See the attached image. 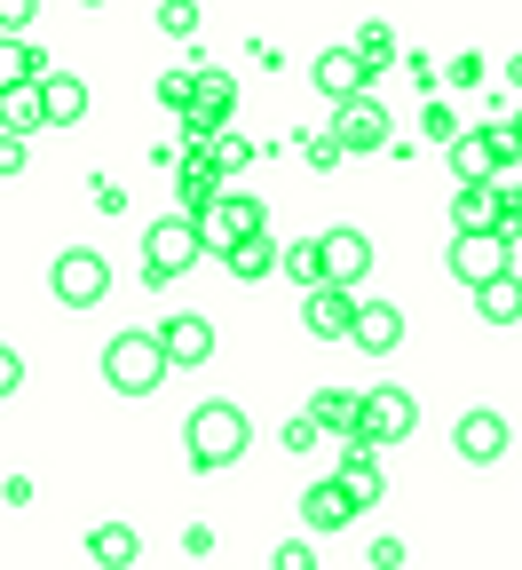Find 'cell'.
Returning <instances> with one entry per match:
<instances>
[{"label": "cell", "instance_id": "obj_39", "mask_svg": "<svg viewBox=\"0 0 522 570\" xmlns=\"http://www.w3.org/2000/svg\"><path fill=\"white\" fill-rule=\"evenodd\" d=\"M506 80H514V88H522V56H514V63H506Z\"/></svg>", "mask_w": 522, "mask_h": 570}, {"label": "cell", "instance_id": "obj_12", "mask_svg": "<svg viewBox=\"0 0 522 570\" xmlns=\"http://www.w3.org/2000/svg\"><path fill=\"white\" fill-rule=\"evenodd\" d=\"M325 135L341 142V159H348V151H381V142H388V104H381V96H356V104H341V119H333Z\"/></svg>", "mask_w": 522, "mask_h": 570}, {"label": "cell", "instance_id": "obj_24", "mask_svg": "<svg viewBox=\"0 0 522 570\" xmlns=\"http://www.w3.org/2000/svg\"><path fill=\"white\" fill-rule=\"evenodd\" d=\"M40 71H48V56H40V48L0 40V96H9V88H40Z\"/></svg>", "mask_w": 522, "mask_h": 570}, {"label": "cell", "instance_id": "obj_26", "mask_svg": "<svg viewBox=\"0 0 522 570\" xmlns=\"http://www.w3.org/2000/svg\"><path fill=\"white\" fill-rule=\"evenodd\" d=\"M0 127H9L17 142L40 135V127H48V119H40V88H9V96H0Z\"/></svg>", "mask_w": 522, "mask_h": 570}, {"label": "cell", "instance_id": "obj_21", "mask_svg": "<svg viewBox=\"0 0 522 570\" xmlns=\"http://www.w3.org/2000/svg\"><path fill=\"white\" fill-rule=\"evenodd\" d=\"M88 554H96L104 570H135V562H142V539H135L127 523H96V531H88Z\"/></svg>", "mask_w": 522, "mask_h": 570}, {"label": "cell", "instance_id": "obj_18", "mask_svg": "<svg viewBox=\"0 0 522 570\" xmlns=\"http://www.w3.org/2000/svg\"><path fill=\"white\" fill-rule=\"evenodd\" d=\"M302 325H309L317 341H348V325H356V294H333V285H317V294L302 302Z\"/></svg>", "mask_w": 522, "mask_h": 570}, {"label": "cell", "instance_id": "obj_2", "mask_svg": "<svg viewBox=\"0 0 522 570\" xmlns=\"http://www.w3.org/2000/svg\"><path fill=\"white\" fill-rule=\"evenodd\" d=\"M104 381H111L119 396H151V389L167 381V356H159L151 325H142V333H111V341H104Z\"/></svg>", "mask_w": 522, "mask_h": 570}, {"label": "cell", "instance_id": "obj_22", "mask_svg": "<svg viewBox=\"0 0 522 570\" xmlns=\"http://www.w3.org/2000/svg\"><path fill=\"white\" fill-rule=\"evenodd\" d=\"M302 523H309V531H348V523H356V508H348L333 483H309V491H302Z\"/></svg>", "mask_w": 522, "mask_h": 570}, {"label": "cell", "instance_id": "obj_14", "mask_svg": "<svg viewBox=\"0 0 522 570\" xmlns=\"http://www.w3.org/2000/svg\"><path fill=\"white\" fill-rule=\"evenodd\" d=\"M514 269V246L506 238H452V277L460 285H491Z\"/></svg>", "mask_w": 522, "mask_h": 570}, {"label": "cell", "instance_id": "obj_25", "mask_svg": "<svg viewBox=\"0 0 522 570\" xmlns=\"http://www.w3.org/2000/svg\"><path fill=\"white\" fill-rule=\"evenodd\" d=\"M221 262H230V277H246V285H254V277H269V269H277V238H269V230H254L246 246H230Z\"/></svg>", "mask_w": 522, "mask_h": 570}, {"label": "cell", "instance_id": "obj_9", "mask_svg": "<svg viewBox=\"0 0 522 570\" xmlns=\"http://www.w3.org/2000/svg\"><path fill=\"white\" fill-rule=\"evenodd\" d=\"M317 262H325V285H333V294H356V285H364V269H372V238L364 230H317Z\"/></svg>", "mask_w": 522, "mask_h": 570}, {"label": "cell", "instance_id": "obj_33", "mask_svg": "<svg viewBox=\"0 0 522 570\" xmlns=\"http://www.w3.org/2000/svg\"><path fill=\"white\" fill-rule=\"evenodd\" d=\"M24 24H32V0H0V40L24 32Z\"/></svg>", "mask_w": 522, "mask_h": 570}, {"label": "cell", "instance_id": "obj_28", "mask_svg": "<svg viewBox=\"0 0 522 570\" xmlns=\"http://www.w3.org/2000/svg\"><path fill=\"white\" fill-rule=\"evenodd\" d=\"M348 48L364 56V71H388V63H396V32H388V24H364Z\"/></svg>", "mask_w": 522, "mask_h": 570}, {"label": "cell", "instance_id": "obj_35", "mask_svg": "<svg viewBox=\"0 0 522 570\" xmlns=\"http://www.w3.org/2000/svg\"><path fill=\"white\" fill-rule=\"evenodd\" d=\"M372 570H404V539H372Z\"/></svg>", "mask_w": 522, "mask_h": 570}, {"label": "cell", "instance_id": "obj_38", "mask_svg": "<svg viewBox=\"0 0 522 570\" xmlns=\"http://www.w3.org/2000/svg\"><path fill=\"white\" fill-rule=\"evenodd\" d=\"M0 175H24V142L17 135H0Z\"/></svg>", "mask_w": 522, "mask_h": 570}, {"label": "cell", "instance_id": "obj_40", "mask_svg": "<svg viewBox=\"0 0 522 570\" xmlns=\"http://www.w3.org/2000/svg\"><path fill=\"white\" fill-rule=\"evenodd\" d=\"M506 135H514V151H522V119H514V127H506Z\"/></svg>", "mask_w": 522, "mask_h": 570}, {"label": "cell", "instance_id": "obj_31", "mask_svg": "<svg viewBox=\"0 0 522 570\" xmlns=\"http://www.w3.org/2000/svg\"><path fill=\"white\" fill-rule=\"evenodd\" d=\"M277 570H317V547H309V539H285V547H277Z\"/></svg>", "mask_w": 522, "mask_h": 570}, {"label": "cell", "instance_id": "obj_15", "mask_svg": "<svg viewBox=\"0 0 522 570\" xmlns=\"http://www.w3.org/2000/svg\"><path fill=\"white\" fill-rule=\"evenodd\" d=\"M348 341H356L364 356H388V348L404 341V309H396V302H356V325H348Z\"/></svg>", "mask_w": 522, "mask_h": 570}, {"label": "cell", "instance_id": "obj_4", "mask_svg": "<svg viewBox=\"0 0 522 570\" xmlns=\"http://www.w3.org/2000/svg\"><path fill=\"white\" fill-rule=\"evenodd\" d=\"M506 167H522V151H514L506 127H460V142H452V175H460V190H483V183H499Z\"/></svg>", "mask_w": 522, "mask_h": 570}, {"label": "cell", "instance_id": "obj_3", "mask_svg": "<svg viewBox=\"0 0 522 570\" xmlns=\"http://www.w3.org/2000/svg\"><path fill=\"white\" fill-rule=\"evenodd\" d=\"M420 428V404H412V389H364L356 396V436L348 444H364V452H388V444H404Z\"/></svg>", "mask_w": 522, "mask_h": 570}, {"label": "cell", "instance_id": "obj_8", "mask_svg": "<svg viewBox=\"0 0 522 570\" xmlns=\"http://www.w3.org/2000/svg\"><path fill=\"white\" fill-rule=\"evenodd\" d=\"M198 230L183 223V214H167V223H151V230H142V277H151V285H175L183 269H198Z\"/></svg>", "mask_w": 522, "mask_h": 570}, {"label": "cell", "instance_id": "obj_6", "mask_svg": "<svg viewBox=\"0 0 522 570\" xmlns=\"http://www.w3.org/2000/svg\"><path fill=\"white\" fill-rule=\"evenodd\" d=\"M48 294H56L63 309H96V302L111 294V262H104L96 246H63L56 269H48Z\"/></svg>", "mask_w": 522, "mask_h": 570}, {"label": "cell", "instance_id": "obj_27", "mask_svg": "<svg viewBox=\"0 0 522 570\" xmlns=\"http://www.w3.org/2000/svg\"><path fill=\"white\" fill-rule=\"evenodd\" d=\"M277 269H285L293 285H309V294H317V285H325V262H317V238H302V246H277Z\"/></svg>", "mask_w": 522, "mask_h": 570}, {"label": "cell", "instance_id": "obj_29", "mask_svg": "<svg viewBox=\"0 0 522 570\" xmlns=\"http://www.w3.org/2000/svg\"><path fill=\"white\" fill-rule=\"evenodd\" d=\"M159 104H167V111H190V63H175L167 80H159Z\"/></svg>", "mask_w": 522, "mask_h": 570}, {"label": "cell", "instance_id": "obj_17", "mask_svg": "<svg viewBox=\"0 0 522 570\" xmlns=\"http://www.w3.org/2000/svg\"><path fill=\"white\" fill-rule=\"evenodd\" d=\"M499 190L483 183V190H452V238H499Z\"/></svg>", "mask_w": 522, "mask_h": 570}, {"label": "cell", "instance_id": "obj_20", "mask_svg": "<svg viewBox=\"0 0 522 570\" xmlns=\"http://www.w3.org/2000/svg\"><path fill=\"white\" fill-rule=\"evenodd\" d=\"M175 190H183V223H198V214L221 198V175H214L198 151H183V175H175Z\"/></svg>", "mask_w": 522, "mask_h": 570}, {"label": "cell", "instance_id": "obj_16", "mask_svg": "<svg viewBox=\"0 0 522 570\" xmlns=\"http://www.w3.org/2000/svg\"><path fill=\"white\" fill-rule=\"evenodd\" d=\"M80 111H88V80L48 63V71H40V119H48V127H71Z\"/></svg>", "mask_w": 522, "mask_h": 570}, {"label": "cell", "instance_id": "obj_1", "mask_svg": "<svg viewBox=\"0 0 522 570\" xmlns=\"http://www.w3.org/2000/svg\"><path fill=\"white\" fill-rule=\"evenodd\" d=\"M246 444H254V428H246V412L238 404H198L190 420H183V452H190V468L198 475H214V468H238L246 460Z\"/></svg>", "mask_w": 522, "mask_h": 570}, {"label": "cell", "instance_id": "obj_32", "mask_svg": "<svg viewBox=\"0 0 522 570\" xmlns=\"http://www.w3.org/2000/svg\"><path fill=\"white\" fill-rule=\"evenodd\" d=\"M17 389H24V356H17V348H0V404H9Z\"/></svg>", "mask_w": 522, "mask_h": 570}, {"label": "cell", "instance_id": "obj_13", "mask_svg": "<svg viewBox=\"0 0 522 570\" xmlns=\"http://www.w3.org/2000/svg\"><path fill=\"white\" fill-rule=\"evenodd\" d=\"M309 80H317V96L356 104V96H372V80H381V71H364V56H356V48H325V56L309 63Z\"/></svg>", "mask_w": 522, "mask_h": 570}, {"label": "cell", "instance_id": "obj_37", "mask_svg": "<svg viewBox=\"0 0 522 570\" xmlns=\"http://www.w3.org/2000/svg\"><path fill=\"white\" fill-rule=\"evenodd\" d=\"M309 167H341V142L333 135H309Z\"/></svg>", "mask_w": 522, "mask_h": 570}, {"label": "cell", "instance_id": "obj_34", "mask_svg": "<svg viewBox=\"0 0 522 570\" xmlns=\"http://www.w3.org/2000/svg\"><path fill=\"white\" fill-rule=\"evenodd\" d=\"M159 24H167L175 40H190V32H198V9H183V0H175V9H159Z\"/></svg>", "mask_w": 522, "mask_h": 570}, {"label": "cell", "instance_id": "obj_23", "mask_svg": "<svg viewBox=\"0 0 522 570\" xmlns=\"http://www.w3.org/2000/svg\"><path fill=\"white\" fill-rule=\"evenodd\" d=\"M475 317H483V325H514V317H522V277H514V269L491 277V285H475Z\"/></svg>", "mask_w": 522, "mask_h": 570}, {"label": "cell", "instance_id": "obj_11", "mask_svg": "<svg viewBox=\"0 0 522 570\" xmlns=\"http://www.w3.org/2000/svg\"><path fill=\"white\" fill-rule=\"evenodd\" d=\"M452 444H460V460L467 468H491V460H506V444H514V428H506V412H491V404H475L460 428H452Z\"/></svg>", "mask_w": 522, "mask_h": 570}, {"label": "cell", "instance_id": "obj_7", "mask_svg": "<svg viewBox=\"0 0 522 570\" xmlns=\"http://www.w3.org/2000/svg\"><path fill=\"white\" fill-rule=\"evenodd\" d=\"M325 483L348 499L356 515L388 499V468H381V452H364V444H333V460H325Z\"/></svg>", "mask_w": 522, "mask_h": 570}, {"label": "cell", "instance_id": "obj_10", "mask_svg": "<svg viewBox=\"0 0 522 570\" xmlns=\"http://www.w3.org/2000/svg\"><path fill=\"white\" fill-rule=\"evenodd\" d=\"M151 341H159V356H167V373H175V365H206V356H214V317L175 309L167 325H151Z\"/></svg>", "mask_w": 522, "mask_h": 570}, {"label": "cell", "instance_id": "obj_30", "mask_svg": "<svg viewBox=\"0 0 522 570\" xmlns=\"http://www.w3.org/2000/svg\"><path fill=\"white\" fill-rule=\"evenodd\" d=\"M420 127H427V142H443V151H452V142H460V119L443 111V104H427V119H420Z\"/></svg>", "mask_w": 522, "mask_h": 570}, {"label": "cell", "instance_id": "obj_19", "mask_svg": "<svg viewBox=\"0 0 522 570\" xmlns=\"http://www.w3.org/2000/svg\"><path fill=\"white\" fill-rule=\"evenodd\" d=\"M302 420L317 428V436H333V444H348V436H356V396H348V389H317Z\"/></svg>", "mask_w": 522, "mask_h": 570}, {"label": "cell", "instance_id": "obj_5", "mask_svg": "<svg viewBox=\"0 0 522 570\" xmlns=\"http://www.w3.org/2000/svg\"><path fill=\"white\" fill-rule=\"evenodd\" d=\"M190 230H198V246H206V254H230V246H246L254 230H269V214H262V198H254V190H221Z\"/></svg>", "mask_w": 522, "mask_h": 570}, {"label": "cell", "instance_id": "obj_36", "mask_svg": "<svg viewBox=\"0 0 522 570\" xmlns=\"http://www.w3.org/2000/svg\"><path fill=\"white\" fill-rule=\"evenodd\" d=\"M317 444H325V436H317L309 420H293V428H285V452H317Z\"/></svg>", "mask_w": 522, "mask_h": 570}]
</instances>
